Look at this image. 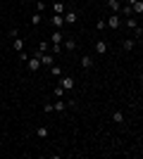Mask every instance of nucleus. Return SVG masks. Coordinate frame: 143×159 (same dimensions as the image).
Here are the masks:
<instances>
[{"instance_id": "14", "label": "nucleus", "mask_w": 143, "mask_h": 159, "mask_svg": "<svg viewBox=\"0 0 143 159\" xmlns=\"http://www.w3.org/2000/svg\"><path fill=\"white\" fill-rule=\"evenodd\" d=\"M48 50H50V43H48V40H41V43H38V52H48Z\"/></svg>"}, {"instance_id": "13", "label": "nucleus", "mask_w": 143, "mask_h": 159, "mask_svg": "<svg viewBox=\"0 0 143 159\" xmlns=\"http://www.w3.org/2000/svg\"><path fill=\"white\" fill-rule=\"evenodd\" d=\"M12 48H14V50H17V52H21V50H24V40H21V38H14Z\"/></svg>"}, {"instance_id": "2", "label": "nucleus", "mask_w": 143, "mask_h": 159, "mask_svg": "<svg viewBox=\"0 0 143 159\" xmlns=\"http://www.w3.org/2000/svg\"><path fill=\"white\" fill-rule=\"evenodd\" d=\"M38 60H41V64H45V66H53V64H55V55L38 52Z\"/></svg>"}, {"instance_id": "19", "label": "nucleus", "mask_w": 143, "mask_h": 159, "mask_svg": "<svg viewBox=\"0 0 143 159\" xmlns=\"http://www.w3.org/2000/svg\"><path fill=\"white\" fill-rule=\"evenodd\" d=\"M50 74H53V76H60V74H62V66L53 64V66H50Z\"/></svg>"}, {"instance_id": "28", "label": "nucleus", "mask_w": 143, "mask_h": 159, "mask_svg": "<svg viewBox=\"0 0 143 159\" xmlns=\"http://www.w3.org/2000/svg\"><path fill=\"white\" fill-rule=\"evenodd\" d=\"M43 112L50 114V112H55V107H53V105H45V107H43Z\"/></svg>"}, {"instance_id": "25", "label": "nucleus", "mask_w": 143, "mask_h": 159, "mask_svg": "<svg viewBox=\"0 0 143 159\" xmlns=\"http://www.w3.org/2000/svg\"><path fill=\"white\" fill-rule=\"evenodd\" d=\"M134 31H136V36H134V38H138V40H141V38H143V29H141V26H136Z\"/></svg>"}, {"instance_id": "16", "label": "nucleus", "mask_w": 143, "mask_h": 159, "mask_svg": "<svg viewBox=\"0 0 143 159\" xmlns=\"http://www.w3.org/2000/svg\"><path fill=\"white\" fill-rule=\"evenodd\" d=\"M126 26H129V29H136V26H138L136 17H126Z\"/></svg>"}, {"instance_id": "20", "label": "nucleus", "mask_w": 143, "mask_h": 159, "mask_svg": "<svg viewBox=\"0 0 143 159\" xmlns=\"http://www.w3.org/2000/svg\"><path fill=\"white\" fill-rule=\"evenodd\" d=\"M62 10H64V5H62V2H55V5H53V12H55V14H62Z\"/></svg>"}, {"instance_id": "5", "label": "nucleus", "mask_w": 143, "mask_h": 159, "mask_svg": "<svg viewBox=\"0 0 143 159\" xmlns=\"http://www.w3.org/2000/svg\"><path fill=\"white\" fill-rule=\"evenodd\" d=\"M62 19H64V24H76V19H79V17H76L74 10H69V12H64V17H62Z\"/></svg>"}, {"instance_id": "27", "label": "nucleus", "mask_w": 143, "mask_h": 159, "mask_svg": "<svg viewBox=\"0 0 143 159\" xmlns=\"http://www.w3.org/2000/svg\"><path fill=\"white\" fill-rule=\"evenodd\" d=\"M43 7H45V5H43V0H38V2H36V12H43Z\"/></svg>"}, {"instance_id": "12", "label": "nucleus", "mask_w": 143, "mask_h": 159, "mask_svg": "<svg viewBox=\"0 0 143 159\" xmlns=\"http://www.w3.org/2000/svg\"><path fill=\"white\" fill-rule=\"evenodd\" d=\"M81 66L83 69H91V66H93V57H86V55H83L81 57Z\"/></svg>"}, {"instance_id": "18", "label": "nucleus", "mask_w": 143, "mask_h": 159, "mask_svg": "<svg viewBox=\"0 0 143 159\" xmlns=\"http://www.w3.org/2000/svg\"><path fill=\"white\" fill-rule=\"evenodd\" d=\"M29 21H31L34 26H38V24H41V12H36V14H34V17H31Z\"/></svg>"}, {"instance_id": "10", "label": "nucleus", "mask_w": 143, "mask_h": 159, "mask_svg": "<svg viewBox=\"0 0 143 159\" xmlns=\"http://www.w3.org/2000/svg\"><path fill=\"white\" fill-rule=\"evenodd\" d=\"M107 7H110L115 14H119V7H122V5H119V0H107Z\"/></svg>"}, {"instance_id": "11", "label": "nucleus", "mask_w": 143, "mask_h": 159, "mask_svg": "<svg viewBox=\"0 0 143 159\" xmlns=\"http://www.w3.org/2000/svg\"><path fill=\"white\" fill-rule=\"evenodd\" d=\"M50 43H62V31L60 29H55L53 36H50Z\"/></svg>"}, {"instance_id": "21", "label": "nucleus", "mask_w": 143, "mask_h": 159, "mask_svg": "<svg viewBox=\"0 0 143 159\" xmlns=\"http://www.w3.org/2000/svg\"><path fill=\"white\" fill-rule=\"evenodd\" d=\"M36 135H38V138H48V128H45V126H41L38 131H36Z\"/></svg>"}, {"instance_id": "1", "label": "nucleus", "mask_w": 143, "mask_h": 159, "mask_svg": "<svg viewBox=\"0 0 143 159\" xmlns=\"http://www.w3.org/2000/svg\"><path fill=\"white\" fill-rule=\"evenodd\" d=\"M26 66H29V71H38V69H41V60H38V52H36L34 57H29V60H26Z\"/></svg>"}, {"instance_id": "6", "label": "nucleus", "mask_w": 143, "mask_h": 159, "mask_svg": "<svg viewBox=\"0 0 143 159\" xmlns=\"http://www.w3.org/2000/svg\"><path fill=\"white\" fill-rule=\"evenodd\" d=\"M131 14H136V17L143 14V0H136V2L131 5Z\"/></svg>"}, {"instance_id": "7", "label": "nucleus", "mask_w": 143, "mask_h": 159, "mask_svg": "<svg viewBox=\"0 0 143 159\" xmlns=\"http://www.w3.org/2000/svg\"><path fill=\"white\" fill-rule=\"evenodd\" d=\"M50 24H53V29H62V24H64V19H62V14H53V19H50Z\"/></svg>"}, {"instance_id": "24", "label": "nucleus", "mask_w": 143, "mask_h": 159, "mask_svg": "<svg viewBox=\"0 0 143 159\" xmlns=\"http://www.w3.org/2000/svg\"><path fill=\"white\" fill-rule=\"evenodd\" d=\"M122 14H124V17H131V5H124L122 7Z\"/></svg>"}, {"instance_id": "8", "label": "nucleus", "mask_w": 143, "mask_h": 159, "mask_svg": "<svg viewBox=\"0 0 143 159\" xmlns=\"http://www.w3.org/2000/svg\"><path fill=\"white\" fill-rule=\"evenodd\" d=\"M95 52L105 55V52H107V43H105V40H98V43H95Z\"/></svg>"}, {"instance_id": "9", "label": "nucleus", "mask_w": 143, "mask_h": 159, "mask_svg": "<svg viewBox=\"0 0 143 159\" xmlns=\"http://www.w3.org/2000/svg\"><path fill=\"white\" fill-rule=\"evenodd\" d=\"M134 45H136V40H134V38H126V40H124V43H122L124 52H131V50H134Z\"/></svg>"}, {"instance_id": "17", "label": "nucleus", "mask_w": 143, "mask_h": 159, "mask_svg": "<svg viewBox=\"0 0 143 159\" xmlns=\"http://www.w3.org/2000/svg\"><path fill=\"white\" fill-rule=\"evenodd\" d=\"M112 121H115V124H122V121H124V114L122 112H115V114H112Z\"/></svg>"}, {"instance_id": "29", "label": "nucleus", "mask_w": 143, "mask_h": 159, "mask_svg": "<svg viewBox=\"0 0 143 159\" xmlns=\"http://www.w3.org/2000/svg\"><path fill=\"white\" fill-rule=\"evenodd\" d=\"M134 2H136V0H126V5H134Z\"/></svg>"}, {"instance_id": "15", "label": "nucleus", "mask_w": 143, "mask_h": 159, "mask_svg": "<svg viewBox=\"0 0 143 159\" xmlns=\"http://www.w3.org/2000/svg\"><path fill=\"white\" fill-rule=\"evenodd\" d=\"M64 48H67V50H76V40L74 38H67V40H64Z\"/></svg>"}, {"instance_id": "4", "label": "nucleus", "mask_w": 143, "mask_h": 159, "mask_svg": "<svg viewBox=\"0 0 143 159\" xmlns=\"http://www.w3.org/2000/svg\"><path fill=\"white\" fill-rule=\"evenodd\" d=\"M105 24H107L110 29H119L122 19H119V14H112V17H107V19H105Z\"/></svg>"}, {"instance_id": "22", "label": "nucleus", "mask_w": 143, "mask_h": 159, "mask_svg": "<svg viewBox=\"0 0 143 159\" xmlns=\"http://www.w3.org/2000/svg\"><path fill=\"white\" fill-rule=\"evenodd\" d=\"M55 109H57V112H64V109H67V105H64V102H62V100H60V102H55Z\"/></svg>"}, {"instance_id": "26", "label": "nucleus", "mask_w": 143, "mask_h": 159, "mask_svg": "<svg viewBox=\"0 0 143 159\" xmlns=\"http://www.w3.org/2000/svg\"><path fill=\"white\" fill-rule=\"evenodd\" d=\"M102 29H107V24H105V19H98V31H102Z\"/></svg>"}, {"instance_id": "3", "label": "nucleus", "mask_w": 143, "mask_h": 159, "mask_svg": "<svg viewBox=\"0 0 143 159\" xmlns=\"http://www.w3.org/2000/svg\"><path fill=\"white\" fill-rule=\"evenodd\" d=\"M60 86H62V90H72V88L76 86V81L72 79V76H62V83H60Z\"/></svg>"}, {"instance_id": "23", "label": "nucleus", "mask_w": 143, "mask_h": 159, "mask_svg": "<svg viewBox=\"0 0 143 159\" xmlns=\"http://www.w3.org/2000/svg\"><path fill=\"white\" fill-rule=\"evenodd\" d=\"M50 50H53V55H60L62 48H60V43H53V45H50Z\"/></svg>"}]
</instances>
